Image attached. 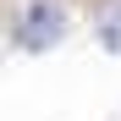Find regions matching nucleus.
<instances>
[{
	"label": "nucleus",
	"instance_id": "1",
	"mask_svg": "<svg viewBox=\"0 0 121 121\" xmlns=\"http://www.w3.org/2000/svg\"><path fill=\"white\" fill-rule=\"evenodd\" d=\"M11 39H17V50H28V55L55 50L60 39H66V6H55V0H28L22 17H17V28H11Z\"/></svg>",
	"mask_w": 121,
	"mask_h": 121
},
{
	"label": "nucleus",
	"instance_id": "2",
	"mask_svg": "<svg viewBox=\"0 0 121 121\" xmlns=\"http://www.w3.org/2000/svg\"><path fill=\"white\" fill-rule=\"evenodd\" d=\"M94 39H99L105 50H116V55H121V0H116V6L94 22Z\"/></svg>",
	"mask_w": 121,
	"mask_h": 121
}]
</instances>
